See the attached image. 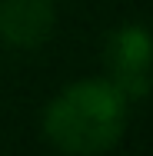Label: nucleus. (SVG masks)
<instances>
[{"instance_id":"7ed1b4c3","label":"nucleus","mask_w":153,"mask_h":156,"mask_svg":"<svg viewBox=\"0 0 153 156\" xmlns=\"http://www.w3.org/2000/svg\"><path fill=\"white\" fill-rule=\"evenodd\" d=\"M57 23L53 0H0V37L10 47L33 50L40 47Z\"/></svg>"},{"instance_id":"f03ea898","label":"nucleus","mask_w":153,"mask_h":156,"mask_svg":"<svg viewBox=\"0 0 153 156\" xmlns=\"http://www.w3.org/2000/svg\"><path fill=\"white\" fill-rule=\"evenodd\" d=\"M107 73L123 100H140L153 90V37L140 23H126L107 40Z\"/></svg>"},{"instance_id":"f257e3e1","label":"nucleus","mask_w":153,"mask_h":156,"mask_svg":"<svg viewBox=\"0 0 153 156\" xmlns=\"http://www.w3.org/2000/svg\"><path fill=\"white\" fill-rule=\"evenodd\" d=\"M126 100L110 80H83L67 87L43 116L50 143L63 153H103L123 136Z\"/></svg>"}]
</instances>
